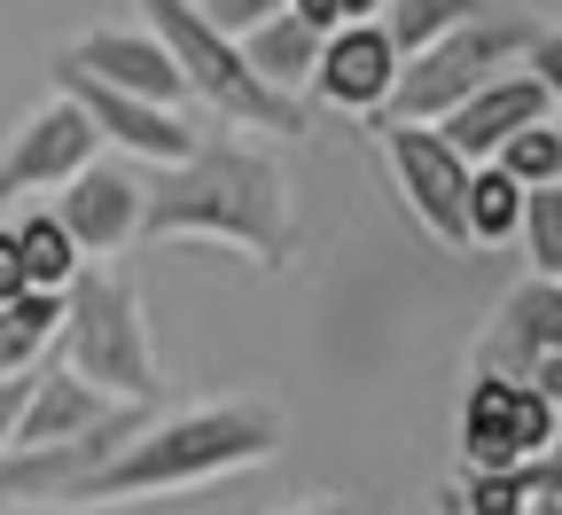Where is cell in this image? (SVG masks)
<instances>
[{"label": "cell", "mask_w": 562, "mask_h": 515, "mask_svg": "<svg viewBox=\"0 0 562 515\" xmlns=\"http://www.w3.org/2000/svg\"><path fill=\"white\" fill-rule=\"evenodd\" d=\"M547 110H554V102H547V87L531 79V70H508V79H492L484 94H469V102H461V110H453L438 133L453 141V149H461L469 165H492V157H501L516 133L547 125Z\"/></svg>", "instance_id": "5bb4252c"}, {"label": "cell", "mask_w": 562, "mask_h": 515, "mask_svg": "<svg viewBox=\"0 0 562 515\" xmlns=\"http://www.w3.org/2000/svg\"><path fill=\"white\" fill-rule=\"evenodd\" d=\"M55 94H63V102H79V110L94 117V133L110 141V149H125V157H140V165L180 172V165L195 157V133L180 125V110L133 102V94H117V87L87 79V70H63V63H55Z\"/></svg>", "instance_id": "9c48e42d"}, {"label": "cell", "mask_w": 562, "mask_h": 515, "mask_svg": "<svg viewBox=\"0 0 562 515\" xmlns=\"http://www.w3.org/2000/svg\"><path fill=\"white\" fill-rule=\"evenodd\" d=\"M281 454V414L258 399H220V406H188V414H157L117 461H102L94 477L63 484L47 507H125V500H165V492H195L211 477L235 469H266Z\"/></svg>", "instance_id": "7a4b0ae2"}, {"label": "cell", "mask_w": 562, "mask_h": 515, "mask_svg": "<svg viewBox=\"0 0 562 515\" xmlns=\"http://www.w3.org/2000/svg\"><path fill=\"white\" fill-rule=\"evenodd\" d=\"M290 515H344L336 500H305V507H290Z\"/></svg>", "instance_id": "1f68e13d"}, {"label": "cell", "mask_w": 562, "mask_h": 515, "mask_svg": "<svg viewBox=\"0 0 562 515\" xmlns=\"http://www.w3.org/2000/svg\"><path fill=\"white\" fill-rule=\"evenodd\" d=\"M16 250H24V281L40 289V298H70L87 273V250L70 243V227L55 211H24L16 219Z\"/></svg>", "instance_id": "ac0fdd59"}, {"label": "cell", "mask_w": 562, "mask_h": 515, "mask_svg": "<svg viewBox=\"0 0 562 515\" xmlns=\"http://www.w3.org/2000/svg\"><path fill=\"white\" fill-rule=\"evenodd\" d=\"M344 24H383V0H336Z\"/></svg>", "instance_id": "4dcf8cb0"}, {"label": "cell", "mask_w": 562, "mask_h": 515, "mask_svg": "<svg viewBox=\"0 0 562 515\" xmlns=\"http://www.w3.org/2000/svg\"><path fill=\"white\" fill-rule=\"evenodd\" d=\"M290 16H297L305 32H321V40H336V32H344V16H336V0H290Z\"/></svg>", "instance_id": "83f0119b"}, {"label": "cell", "mask_w": 562, "mask_h": 515, "mask_svg": "<svg viewBox=\"0 0 562 515\" xmlns=\"http://www.w3.org/2000/svg\"><path fill=\"white\" fill-rule=\"evenodd\" d=\"M117 414V399H102L94 383H79L70 367H47V376H32V399H24V422H16V446L9 454H55L70 446V437H87Z\"/></svg>", "instance_id": "9a60e30c"}, {"label": "cell", "mask_w": 562, "mask_h": 515, "mask_svg": "<svg viewBox=\"0 0 562 515\" xmlns=\"http://www.w3.org/2000/svg\"><path fill=\"white\" fill-rule=\"evenodd\" d=\"M195 9L220 24L227 40H250L258 24H273V16H290V0H195Z\"/></svg>", "instance_id": "cb8c5ba5"}, {"label": "cell", "mask_w": 562, "mask_h": 515, "mask_svg": "<svg viewBox=\"0 0 562 515\" xmlns=\"http://www.w3.org/2000/svg\"><path fill=\"white\" fill-rule=\"evenodd\" d=\"M531 507H539L531 469H469L461 484V515H531Z\"/></svg>", "instance_id": "603a6c76"}, {"label": "cell", "mask_w": 562, "mask_h": 515, "mask_svg": "<svg viewBox=\"0 0 562 515\" xmlns=\"http://www.w3.org/2000/svg\"><path fill=\"white\" fill-rule=\"evenodd\" d=\"M102 149V133H94V117L79 110V102H63V94H47L16 133H9V149H0V195H40V188H70L87 165H102L94 157Z\"/></svg>", "instance_id": "ba28073f"}, {"label": "cell", "mask_w": 562, "mask_h": 515, "mask_svg": "<svg viewBox=\"0 0 562 515\" xmlns=\"http://www.w3.org/2000/svg\"><path fill=\"white\" fill-rule=\"evenodd\" d=\"M140 211H149V188H140L133 172H117V165H87L79 180L55 195V219L70 227V243H79L87 258L125 250L140 235Z\"/></svg>", "instance_id": "4fadbf2b"}, {"label": "cell", "mask_w": 562, "mask_h": 515, "mask_svg": "<svg viewBox=\"0 0 562 515\" xmlns=\"http://www.w3.org/2000/svg\"><path fill=\"white\" fill-rule=\"evenodd\" d=\"M524 70L547 87V102L562 110V24H539V40H531V55H524Z\"/></svg>", "instance_id": "d4e9b609"}, {"label": "cell", "mask_w": 562, "mask_h": 515, "mask_svg": "<svg viewBox=\"0 0 562 515\" xmlns=\"http://www.w3.org/2000/svg\"><path fill=\"white\" fill-rule=\"evenodd\" d=\"M63 321H70V298H40V289L0 305V383L40 376V351L63 344Z\"/></svg>", "instance_id": "e0dca14e"}, {"label": "cell", "mask_w": 562, "mask_h": 515, "mask_svg": "<svg viewBox=\"0 0 562 515\" xmlns=\"http://www.w3.org/2000/svg\"><path fill=\"white\" fill-rule=\"evenodd\" d=\"M243 63L258 70V87L290 94V102H305L313 70H321V32H305L297 16H273V24H258V32L243 40Z\"/></svg>", "instance_id": "2e32d148"}, {"label": "cell", "mask_w": 562, "mask_h": 515, "mask_svg": "<svg viewBox=\"0 0 562 515\" xmlns=\"http://www.w3.org/2000/svg\"><path fill=\"white\" fill-rule=\"evenodd\" d=\"M531 515H562V500H539V507H531Z\"/></svg>", "instance_id": "d6a6232c"}, {"label": "cell", "mask_w": 562, "mask_h": 515, "mask_svg": "<svg viewBox=\"0 0 562 515\" xmlns=\"http://www.w3.org/2000/svg\"><path fill=\"white\" fill-rule=\"evenodd\" d=\"M63 367L117 406H157V344H149L140 289L125 273H110V266L79 273L70 321H63Z\"/></svg>", "instance_id": "3957f363"}, {"label": "cell", "mask_w": 562, "mask_h": 515, "mask_svg": "<svg viewBox=\"0 0 562 515\" xmlns=\"http://www.w3.org/2000/svg\"><path fill=\"white\" fill-rule=\"evenodd\" d=\"M554 454H562V437H554Z\"/></svg>", "instance_id": "836d02e7"}, {"label": "cell", "mask_w": 562, "mask_h": 515, "mask_svg": "<svg viewBox=\"0 0 562 515\" xmlns=\"http://www.w3.org/2000/svg\"><path fill=\"white\" fill-rule=\"evenodd\" d=\"M539 24L524 9H501V16H484V24H461L446 32L438 47H422L398 63V94L383 110V125H446L469 94H484L492 79H508V70H524Z\"/></svg>", "instance_id": "5b68a950"}, {"label": "cell", "mask_w": 562, "mask_h": 515, "mask_svg": "<svg viewBox=\"0 0 562 515\" xmlns=\"http://www.w3.org/2000/svg\"><path fill=\"white\" fill-rule=\"evenodd\" d=\"M32 298V281H24V250H16V227H0V305H16Z\"/></svg>", "instance_id": "484cf974"}, {"label": "cell", "mask_w": 562, "mask_h": 515, "mask_svg": "<svg viewBox=\"0 0 562 515\" xmlns=\"http://www.w3.org/2000/svg\"><path fill=\"white\" fill-rule=\"evenodd\" d=\"M524 258H531V281H562V188H531L524 195Z\"/></svg>", "instance_id": "7402d4cb"}, {"label": "cell", "mask_w": 562, "mask_h": 515, "mask_svg": "<svg viewBox=\"0 0 562 515\" xmlns=\"http://www.w3.org/2000/svg\"><path fill=\"white\" fill-rule=\"evenodd\" d=\"M539 359H562V281H516L501 313H492L484 344H476V367L484 376H531Z\"/></svg>", "instance_id": "7c38bea8"}, {"label": "cell", "mask_w": 562, "mask_h": 515, "mask_svg": "<svg viewBox=\"0 0 562 515\" xmlns=\"http://www.w3.org/2000/svg\"><path fill=\"white\" fill-rule=\"evenodd\" d=\"M140 243H227L250 266H290V250H297L290 180H281V165L266 149L195 141V157L149 188Z\"/></svg>", "instance_id": "6da1fadb"}, {"label": "cell", "mask_w": 562, "mask_h": 515, "mask_svg": "<svg viewBox=\"0 0 562 515\" xmlns=\"http://www.w3.org/2000/svg\"><path fill=\"white\" fill-rule=\"evenodd\" d=\"M133 9L149 16L157 47L180 63V79H188L195 102H211V110L235 117V125H258V133H305V102L258 87V70L243 63V40H227L220 24L195 9V0H133Z\"/></svg>", "instance_id": "277c9868"}, {"label": "cell", "mask_w": 562, "mask_h": 515, "mask_svg": "<svg viewBox=\"0 0 562 515\" xmlns=\"http://www.w3.org/2000/svg\"><path fill=\"white\" fill-rule=\"evenodd\" d=\"M524 235V188L501 165H476L469 172V250H501Z\"/></svg>", "instance_id": "ffe728a7"}, {"label": "cell", "mask_w": 562, "mask_h": 515, "mask_svg": "<svg viewBox=\"0 0 562 515\" xmlns=\"http://www.w3.org/2000/svg\"><path fill=\"white\" fill-rule=\"evenodd\" d=\"M24 399H32V376H24V383H0V461H9V446H16V422H24Z\"/></svg>", "instance_id": "4316f807"}, {"label": "cell", "mask_w": 562, "mask_h": 515, "mask_svg": "<svg viewBox=\"0 0 562 515\" xmlns=\"http://www.w3.org/2000/svg\"><path fill=\"white\" fill-rule=\"evenodd\" d=\"M554 437H562V422L531 383L476 367V383L461 399V461L469 469H531L554 454Z\"/></svg>", "instance_id": "8992f818"}, {"label": "cell", "mask_w": 562, "mask_h": 515, "mask_svg": "<svg viewBox=\"0 0 562 515\" xmlns=\"http://www.w3.org/2000/svg\"><path fill=\"white\" fill-rule=\"evenodd\" d=\"M501 9H508V0H383V32H391L398 55H422V47H438L446 32L484 24Z\"/></svg>", "instance_id": "d6986e66"}, {"label": "cell", "mask_w": 562, "mask_h": 515, "mask_svg": "<svg viewBox=\"0 0 562 515\" xmlns=\"http://www.w3.org/2000/svg\"><path fill=\"white\" fill-rule=\"evenodd\" d=\"M383 157H391V172H398L406 211H414L446 250H469V172H476V165L453 149L438 125H383Z\"/></svg>", "instance_id": "52a82bcc"}, {"label": "cell", "mask_w": 562, "mask_h": 515, "mask_svg": "<svg viewBox=\"0 0 562 515\" xmlns=\"http://www.w3.org/2000/svg\"><path fill=\"white\" fill-rule=\"evenodd\" d=\"M524 383H531V391H539V399L554 406V422H562V359H539V367H531Z\"/></svg>", "instance_id": "f1b7e54d"}, {"label": "cell", "mask_w": 562, "mask_h": 515, "mask_svg": "<svg viewBox=\"0 0 562 515\" xmlns=\"http://www.w3.org/2000/svg\"><path fill=\"white\" fill-rule=\"evenodd\" d=\"M492 165H501V172H508L524 195H531V188H562V117H547V125L516 133V141H508V149L492 157Z\"/></svg>", "instance_id": "44dd1931"}, {"label": "cell", "mask_w": 562, "mask_h": 515, "mask_svg": "<svg viewBox=\"0 0 562 515\" xmlns=\"http://www.w3.org/2000/svg\"><path fill=\"white\" fill-rule=\"evenodd\" d=\"M531 484H539V500H562V454L531 461Z\"/></svg>", "instance_id": "f546056e"}, {"label": "cell", "mask_w": 562, "mask_h": 515, "mask_svg": "<svg viewBox=\"0 0 562 515\" xmlns=\"http://www.w3.org/2000/svg\"><path fill=\"white\" fill-rule=\"evenodd\" d=\"M63 70H87V79L133 94V102H157V110H180L188 102V79H180V63L157 47V32H125V24H102L87 40H70L63 47Z\"/></svg>", "instance_id": "30bf717a"}, {"label": "cell", "mask_w": 562, "mask_h": 515, "mask_svg": "<svg viewBox=\"0 0 562 515\" xmlns=\"http://www.w3.org/2000/svg\"><path fill=\"white\" fill-rule=\"evenodd\" d=\"M398 47H391V32L383 24H344L336 40H321V70H313V94L328 102V110H351V117H375L383 125V110H391V94H398Z\"/></svg>", "instance_id": "8fae6325"}]
</instances>
